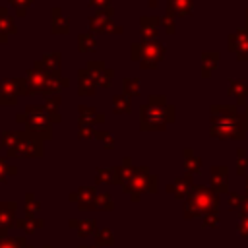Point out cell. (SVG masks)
Wrapping results in <instances>:
<instances>
[{"instance_id":"f546056e","label":"cell","mask_w":248,"mask_h":248,"mask_svg":"<svg viewBox=\"0 0 248 248\" xmlns=\"http://www.w3.org/2000/svg\"><path fill=\"white\" fill-rule=\"evenodd\" d=\"M95 182L103 184V182H114V169L112 167H99L95 170Z\"/></svg>"},{"instance_id":"7c38bea8","label":"cell","mask_w":248,"mask_h":248,"mask_svg":"<svg viewBox=\"0 0 248 248\" xmlns=\"http://www.w3.org/2000/svg\"><path fill=\"white\" fill-rule=\"evenodd\" d=\"M16 215H17V203L16 202H2L0 203V236H4L6 231L17 223Z\"/></svg>"},{"instance_id":"d590c367","label":"cell","mask_w":248,"mask_h":248,"mask_svg":"<svg viewBox=\"0 0 248 248\" xmlns=\"http://www.w3.org/2000/svg\"><path fill=\"white\" fill-rule=\"evenodd\" d=\"M114 207V202H112V196L110 194H97L95 198V209H112Z\"/></svg>"},{"instance_id":"b9f144b4","label":"cell","mask_w":248,"mask_h":248,"mask_svg":"<svg viewBox=\"0 0 248 248\" xmlns=\"http://www.w3.org/2000/svg\"><path fill=\"white\" fill-rule=\"evenodd\" d=\"M186 184H188V178H180L174 184H169V192H174L176 196H182L184 190H186Z\"/></svg>"},{"instance_id":"ac0fdd59","label":"cell","mask_w":248,"mask_h":248,"mask_svg":"<svg viewBox=\"0 0 248 248\" xmlns=\"http://www.w3.org/2000/svg\"><path fill=\"white\" fill-rule=\"evenodd\" d=\"M70 85V79L64 78L60 72H48V78H46V89L43 93V97L46 95H54V93H60L62 87H68Z\"/></svg>"},{"instance_id":"3957f363","label":"cell","mask_w":248,"mask_h":248,"mask_svg":"<svg viewBox=\"0 0 248 248\" xmlns=\"http://www.w3.org/2000/svg\"><path fill=\"white\" fill-rule=\"evenodd\" d=\"M16 120L25 126V132L37 136L43 141L52 140V118L45 105H27L23 112L16 114Z\"/></svg>"},{"instance_id":"7a4b0ae2","label":"cell","mask_w":248,"mask_h":248,"mask_svg":"<svg viewBox=\"0 0 248 248\" xmlns=\"http://www.w3.org/2000/svg\"><path fill=\"white\" fill-rule=\"evenodd\" d=\"M176 108L167 101L165 95H149L140 107V130L141 132H161L167 124L174 122Z\"/></svg>"},{"instance_id":"f35d334b","label":"cell","mask_w":248,"mask_h":248,"mask_svg":"<svg viewBox=\"0 0 248 248\" xmlns=\"http://www.w3.org/2000/svg\"><path fill=\"white\" fill-rule=\"evenodd\" d=\"M97 242H99V246H110L114 240H112V231L108 229V227H105V229H101L99 232H97Z\"/></svg>"},{"instance_id":"f1b7e54d","label":"cell","mask_w":248,"mask_h":248,"mask_svg":"<svg viewBox=\"0 0 248 248\" xmlns=\"http://www.w3.org/2000/svg\"><path fill=\"white\" fill-rule=\"evenodd\" d=\"M17 140H19V132H16V130H4L2 134H0V145L8 151L10 147H14L16 143H17Z\"/></svg>"},{"instance_id":"8fae6325","label":"cell","mask_w":248,"mask_h":248,"mask_svg":"<svg viewBox=\"0 0 248 248\" xmlns=\"http://www.w3.org/2000/svg\"><path fill=\"white\" fill-rule=\"evenodd\" d=\"M95 198H97L95 186H81L78 192L70 194V202L78 203L79 209H95Z\"/></svg>"},{"instance_id":"30bf717a","label":"cell","mask_w":248,"mask_h":248,"mask_svg":"<svg viewBox=\"0 0 248 248\" xmlns=\"http://www.w3.org/2000/svg\"><path fill=\"white\" fill-rule=\"evenodd\" d=\"M46 78H48V72L31 66L25 72V83H27L29 95H35V93H41L43 95L45 89H46Z\"/></svg>"},{"instance_id":"52a82bcc","label":"cell","mask_w":248,"mask_h":248,"mask_svg":"<svg viewBox=\"0 0 248 248\" xmlns=\"http://www.w3.org/2000/svg\"><path fill=\"white\" fill-rule=\"evenodd\" d=\"M114 10H97V14L89 16L87 23H89V33L93 35H101V33H110V35H120L122 33V25H116L112 21Z\"/></svg>"},{"instance_id":"ffe728a7","label":"cell","mask_w":248,"mask_h":248,"mask_svg":"<svg viewBox=\"0 0 248 248\" xmlns=\"http://www.w3.org/2000/svg\"><path fill=\"white\" fill-rule=\"evenodd\" d=\"M219 58H221V54L217 50H205V52H202V66H200L202 78H209L213 74V70L219 64Z\"/></svg>"},{"instance_id":"4fadbf2b","label":"cell","mask_w":248,"mask_h":248,"mask_svg":"<svg viewBox=\"0 0 248 248\" xmlns=\"http://www.w3.org/2000/svg\"><path fill=\"white\" fill-rule=\"evenodd\" d=\"M16 33H17V25H16L14 16L10 14L6 6H0V43L6 45L10 35H16Z\"/></svg>"},{"instance_id":"8d00e7d4","label":"cell","mask_w":248,"mask_h":248,"mask_svg":"<svg viewBox=\"0 0 248 248\" xmlns=\"http://www.w3.org/2000/svg\"><path fill=\"white\" fill-rule=\"evenodd\" d=\"M39 209H41V203L37 202L35 194L27 192V194H25V215H35Z\"/></svg>"},{"instance_id":"e575fe53","label":"cell","mask_w":248,"mask_h":248,"mask_svg":"<svg viewBox=\"0 0 248 248\" xmlns=\"http://www.w3.org/2000/svg\"><path fill=\"white\" fill-rule=\"evenodd\" d=\"M95 140H97L105 149H112V147H114V136H112L110 132H107V130H97Z\"/></svg>"},{"instance_id":"4dcf8cb0","label":"cell","mask_w":248,"mask_h":248,"mask_svg":"<svg viewBox=\"0 0 248 248\" xmlns=\"http://www.w3.org/2000/svg\"><path fill=\"white\" fill-rule=\"evenodd\" d=\"M8 2L16 10V16H19V17H25L27 16V10L35 4V0H8Z\"/></svg>"},{"instance_id":"7dc6e473","label":"cell","mask_w":248,"mask_h":248,"mask_svg":"<svg viewBox=\"0 0 248 248\" xmlns=\"http://www.w3.org/2000/svg\"><path fill=\"white\" fill-rule=\"evenodd\" d=\"M246 21H248V8H246ZM248 25V23H246Z\"/></svg>"},{"instance_id":"d6986e66","label":"cell","mask_w":248,"mask_h":248,"mask_svg":"<svg viewBox=\"0 0 248 248\" xmlns=\"http://www.w3.org/2000/svg\"><path fill=\"white\" fill-rule=\"evenodd\" d=\"M78 118H79V122L91 124V126L105 122V114L99 112V110H95V108L89 107V105H78Z\"/></svg>"},{"instance_id":"603a6c76","label":"cell","mask_w":248,"mask_h":248,"mask_svg":"<svg viewBox=\"0 0 248 248\" xmlns=\"http://www.w3.org/2000/svg\"><path fill=\"white\" fill-rule=\"evenodd\" d=\"M43 99H45V107H46V110H48L52 122H60V120H62V114H60V110H58V108H60V103H62L60 93L46 95V97H43Z\"/></svg>"},{"instance_id":"bcb514c9","label":"cell","mask_w":248,"mask_h":248,"mask_svg":"<svg viewBox=\"0 0 248 248\" xmlns=\"http://www.w3.org/2000/svg\"><path fill=\"white\" fill-rule=\"evenodd\" d=\"M79 248H101V246H79Z\"/></svg>"},{"instance_id":"d6a6232c","label":"cell","mask_w":248,"mask_h":248,"mask_svg":"<svg viewBox=\"0 0 248 248\" xmlns=\"http://www.w3.org/2000/svg\"><path fill=\"white\" fill-rule=\"evenodd\" d=\"M200 165H202V161L198 157H194L192 149H184V167H186V170L188 172H198Z\"/></svg>"},{"instance_id":"9c48e42d","label":"cell","mask_w":248,"mask_h":248,"mask_svg":"<svg viewBox=\"0 0 248 248\" xmlns=\"http://www.w3.org/2000/svg\"><path fill=\"white\" fill-rule=\"evenodd\" d=\"M229 43V50L236 52L238 60H248V25L236 29L232 35H229L227 39Z\"/></svg>"},{"instance_id":"836d02e7","label":"cell","mask_w":248,"mask_h":248,"mask_svg":"<svg viewBox=\"0 0 248 248\" xmlns=\"http://www.w3.org/2000/svg\"><path fill=\"white\" fill-rule=\"evenodd\" d=\"M17 174V167L8 165L4 157H0V184H4L8 180V176H16Z\"/></svg>"},{"instance_id":"c3c4849f","label":"cell","mask_w":248,"mask_h":248,"mask_svg":"<svg viewBox=\"0 0 248 248\" xmlns=\"http://www.w3.org/2000/svg\"><path fill=\"white\" fill-rule=\"evenodd\" d=\"M43 248H50V246H43Z\"/></svg>"},{"instance_id":"74e56055","label":"cell","mask_w":248,"mask_h":248,"mask_svg":"<svg viewBox=\"0 0 248 248\" xmlns=\"http://www.w3.org/2000/svg\"><path fill=\"white\" fill-rule=\"evenodd\" d=\"M78 136H79V140H93V138L97 136V130H95L91 124L79 122V124H78Z\"/></svg>"},{"instance_id":"ab89813d","label":"cell","mask_w":248,"mask_h":248,"mask_svg":"<svg viewBox=\"0 0 248 248\" xmlns=\"http://www.w3.org/2000/svg\"><path fill=\"white\" fill-rule=\"evenodd\" d=\"M161 23H163V27H165V31L169 33V35H174L176 33V23H174V16L172 14H165L163 17H161Z\"/></svg>"},{"instance_id":"6da1fadb","label":"cell","mask_w":248,"mask_h":248,"mask_svg":"<svg viewBox=\"0 0 248 248\" xmlns=\"http://www.w3.org/2000/svg\"><path fill=\"white\" fill-rule=\"evenodd\" d=\"M209 132L221 140H242L246 134L244 114L234 105H213Z\"/></svg>"},{"instance_id":"484cf974","label":"cell","mask_w":248,"mask_h":248,"mask_svg":"<svg viewBox=\"0 0 248 248\" xmlns=\"http://www.w3.org/2000/svg\"><path fill=\"white\" fill-rule=\"evenodd\" d=\"M122 93L126 97H138L141 93V81L138 78H124L122 79Z\"/></svg>"},{"instance_id":"44dd1931","label":"cell","mask_w":248,"mask_h":248,"mask_svg":"<svg viewBox=\"0 0 248 248\" xmlns=\"http://www.w3.org/2000/svg\"><path fill=\"white\" fill-rule=\"evenodd\" d=\"M227 93L231 97H234L238 105H244L246 97H248V83L242 81V79H231L229 85H227Z\"/></svg>"},{"instance_id":"60d3db41","label":"cell","mask_w":248,"mask_h":248,"mask_svg":"<svg viewBox=\"0 0 248 248\" xmlns=\"http://www.w3.org/2000/svg\"><path fill=\"white\" fill-rule=\"evenodd\" d=\"M112 78H114V70L107 66V68H105V72L101 74V78H99L97 85H99V87H110V85H112Z\"/></svg>"},{"instance_id":"cb8c5ba5","label":"cell","mask_w":248,"mask_h":248,"mask_svg":"<svg viewBox=\"0 0 248 248\" xmlns=\"http://www.w3.org/2000/svg\"><path fill=\"white\" fill-rule=\"evenodd\" d=\"M112 112L114 114H130L132 112V101L124 93L112 97Z\"/></svg>"},{"instance_id":"f6af8a7d","label":"cell","mask_w":248,"mask_h":248,"mask_svg":"<svg viewBox=\"0 0 248 248\" xmlns=\"http://www.w3.org/2000/svg\"><path fill=\"white\" fill-rule=\"evenodd\" d=\"M147 4H149V8H155L159 4V0H147Z\"/></svg>"},{"instance_id":"8992f818","label":"cell","mask_w":248,"mask_h":248,"mask_svg":"<svg viewBox=\"0 0 248 248\" xmlns=\"http://www.w3.org/2000/svg\"><path fill=\"white\" fill-rule=\"evenodd\" d=\"M29 89L25 78H6L0 81V105L16 107L19 97H27Z\"/></svg>"},{"instance_id":"7bdbcfd3","label":"cell","mask_w":248,"mask_h":248,"mask_svg":"<svg viewBox=\"0 0 248 248\" xmlns=\"http://www.w3.org/2000/svg\"><path fill=\"white\" fill-rule=\"evenodd\" d=\"M89 6L97 8V10H108L112 8V0H87Z\"/></svg>"},{"instance_id":"ee69618b","label":"cell","mask_w":248,"mask_h":248,"mask_svg":"<svg viewBox=\"0 0 248 248\" xmlns=\"http://www.w3.org/2000/svg\"><path fill=\"white\" fill-rule=\"evenodd\" d=\"M242 114H244V122H246V130H248V105L244 107V112H242Z\"/></svg>"},{"instance_id":"2e32d148","label":"cell","mask_w":248,"mask_h":248,"mask_svg":"<svg viewBox=\"0 0 248 248\" xmlns=\"http://www.w3.org/2000/svg\"><path fill=\"white\" fill-rule=\"evenodd\" d=\"M60 62H62L60 52L52 50V52H45L39 60H35L33 68H39V70H45V72H60Z\"/></svg>"},{"instance_id":"4316f807","label":"cell","mask_w":248,"mask_h":248,"mask_svg":"<svg viewBox=\"0 0 248 248\" xmlns=\"http://www.w3.org/2000/svg\"><path fill=\"white\" fill-rule=\"evenodd\" d=\"M16 227L23 229L25 232H35V231H39L43 227V219H37L35 215H25L23 219H17Z\"/></svg>"},{"instance_id":"5b68a950","label":"cell","mask_w":248,"mask_h":248,"mask_svg":"<svg viewBox=\"0 0 248 248\" xmlns=\"http://www.w3.org/2000/svg\"><path fill=\"white\" fill-rule=\"evenodd\" d=\"M6 155L8 157H12V159H29V157H33V159H39V157H43L45 155V141L43 140H39L37 136H33V134H29V132H19V140H17V143L14 145V147H10L8 151H6Z\"/></svg>"},{"instance_id":"83f0119b","label":"cell","mask_w":248,"mask_h":248,"mask_svg":"<svg viewBox=\"0 0 248 248\" xmlns=\"http://www.w3.org/2000/svg\"><path fill=\"white\" fill-rule=\"evenodd\" d=\"M70 225L79 232V236H89V234H93L97 231V223L89 221V219H85V221H70Z\"/></svg>"},{"instance_id":"5bb4252c","label":"cell","mask_w":248,"mask_h":248,"mask_svg":"<svg viewBox=\"0 0 248 248\" xmlns=\"http://www.w3.org/2000/svg\"><path fill=\"white\" fill-rule=\"evenodd\" d=\"M50 31L54 35H68L70 33V19L62 14L58 6L50 10Z\"/></svg>"},{"instance_id":"277c9868","label":"cell","mask_w":248,"mask_h":248,"mask_svg":"<svg viewBox=\"0 0 248 248\" xmlns=\"http://www.w3.org/2000/svg\"><path fill=\"white\" fill-rule=\"evenodd\" d=\"M165 52H167V46L163 43H159L157 39L155 41H140V43L130 45L132 60H138L140 68H143V70H157Z\"/></svg>"},{"instance_id":"1f68e13d","label":"cell","mask_w":248,"mask_h":248,"mask_svg":"<svg viewBox=\"0 0 248 248\" xmlns=\"http://www.w3.org/2000/svg\"><path fill=\"white\" fill-rule=\"evenodd\" d=\"M0 248H27V242L23 236H0Z\"/></svg>"},{"instance_id":"7402d4cb","label":"cell","mask_w":248,"mask_h":248,"mask_svg":"<svg viewBox=\"0 0 248 248\" xmlns=\"http://www.w3.org/2000/svg\"><path fill=\"white\" fill-rule=\"evenodd\" d=\"M192 6H194V0H167V12L172 14L174 17L190 16Z\"/></svg>"},{"instance_id":"e0dca14e","label":"cell","mask_w":248,"mask_h":248,"mask_svg":"<svg viewBox=\"0 0 248 248\" xmlns=\"http://www.w3.org/2000/svg\"><path fill=\"white\" fill-rule=\"evenodd\" d=\"M97 81L93 79V76L89 74L87 68H81L78 70V93L83 95V97H89V95H95L97 91Z\"/></svg>"},{"instance_id":"9a60e30c","label":"cell","mask_w":248,"mask_h":248,"mask_svg":"<svg viewBox=\"0 0 248 248\" xmlns=\"http://www.w3.org/2000/svg\"><path fill=\"white\" fill-rule=\"evenodd\" d=\"M159 25H161V19L157 16H143L140 19V33L143 41H155L159 33Z\"/></svg>"},{"instance_id":"d4e9b609","label":"cell","mask_w":248,"mask_h":248,"mask_svg":"<svg viewBox=\"0 0 248 248\" xmlns=\"http://www.w3.org/2000/svg\"><path fill=\"white\" fill-rule=\"evenodd\" d=\"M97 48V39L93 33H81L78 35V50L79 52H93Z\"/></svg>"},{"instance_id":"ba28073f","label":"cell","mask_w":248,"mask_h":248,"mask_svg":"<svg viewBox=\"0 0 248 248\" xmlns=\"http://www.w3.org/2000/svg\"><path fill=\"white\" fill-rule=\"evenodd\" d=\"M122 188L128 194H132V200L134 202H138V196L141 192H145V190H149V192L157 190V176H151L147 172V167H136V172H134L132 180L126 186H122Z\"/></svg>"}]
</instances>
